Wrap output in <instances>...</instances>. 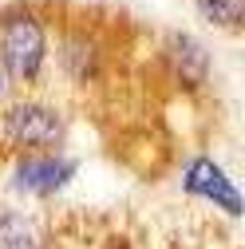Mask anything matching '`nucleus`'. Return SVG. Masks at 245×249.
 <instances>
[{
	"label": "nucleus",
	"instance_id": "1",
	"mask_svg": "<svg viewBox=\"0 0 245 249\" xmlns=\"http://www.w3.org/2000/svg\"><path fill=\"white\" fill-rule=\"evenodd\" d=\"M52 20L32 4L0 8V71L20 91L44 83L52 68Z\"/></svg>",
	"mask_w": 245,
	"mask_h": 249
},
{
	"label": "nucleus",
	"instance_id": "2",
	"mask_svg": "<svg viewBox=\"0 0 245 249\" xmlns=\"http://www.w3.org/2000/svg\"><path fill=\"white\" fill-rule=\"evenodd\" d=\"M68 142V115L52 99L40 95H16L0 107V146L12 154L28 150H64Z\"/></svg>",
	"mask_w": 245,
	"mask_h": 249
},
{
	"label": "nucleus",
	"instance_id": "3",
	"mask_svg": "<svg viewBox=\"0 0 245 249\" xmlns=\"http://www.w3.org/2000/svg\"><path fill=\"white\" fill-rule=\"evenodd\" d=\"M52 55H55V71L64 83H71L75 91H91L99 87L111 71V48L99 32L91 28H64L52 40Z\"/></svg>",
	"mask_w": 245,
	"mask_h": 249
},
{
	"label": "nucleus",
	"instance_id": "4",
	"mask_svg": "<svg viewBox=\"0 0 245 249\" xmlns=\"http://www.w3.org/2000/svg\"><path fill=\"white\" fill-rule=\"evenodd\" d=\"M79 174V159L64 150H28L12 159V174L8 186L24 198H55L64 194Z\"/></svg>",
	"mask_w": 245,
	"mask_h": 249
},
{
	"label": "nucleus",
	"instance_id": "5",
	"mask_svg": "<svg viewBox=\"0 0 245 249\" xmlns=\"http://www.w3.org/2000/svg\"><path fill=\"white\" fill-rule=\"evenodd\" d=\"M158 68L178 91H202L213 79V55L202 36L194 32H166L158 44Z\"/></svg>",
	"mask_w": 245,
	"mask_h": 249
},
{
	"label": "nucleus",
	"instance_id": "6",
	"mask_svg": "<svg viewBox=\"0 0 245 249\" xmlns=\"http://www.w3.org/2000/svg\"><path fill=\"white\" fill-rule=\"evenodd\" d=\"M182 194L202 198V202H210L213 210H222L229 217H241V210H245L237 182L229 178V170L218 159H210V154H194V159H186V166H182Z\"/></svg>",
	"mask_w": 245,
	"mask_h": 249
},
{
	"label": "nucleus",
	"instance_id": "7",
	"mask_svg": "<svg viewBox=\"0 0 245 249\" xmlns=\"http://www.w3.org/2000/svg\"><path fill=\"white\" fill-rule=\"evenodd\" d=\"M0 249H48V230L36 213L0 206Z\"/></svg>",
	"mask_w": 245,
	"mask_h": 249
},
{
	"label": "nucleus",
	"instance_id": "8",
	"mask_svg": "<svg viewBox=\"0 0 245 249\" xmlns=\"http://www.w3.org/2000/svg\"><path fill=\"white\" fill-rule=\"evenodd\" d=\"M198 16L213 28V32L226 36H241L245 28V0H194Z\"/></svg>",
	"mask_w": 245,
	"mask_h": 249
},
{
	"label": "nucleus",
	"instance_id": "9",
	"mask_svg": "<svg viewBox=\"0 0 245 249\" xmlns=\"http://www.w3.org/2000/svg\"><path fill=\"white\" fill-rule=\"evenodd\" d=\"M8 91H12V83L4 79V71H0V107H4V103H8Z\"/></svg>",
	"mask_w": 245,
	"mask_h": 249
}]
</instances>
